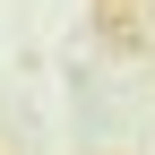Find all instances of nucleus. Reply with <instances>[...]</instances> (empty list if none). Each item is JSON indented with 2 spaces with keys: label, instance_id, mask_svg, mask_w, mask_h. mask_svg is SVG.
<instances>
[]
</instances>
